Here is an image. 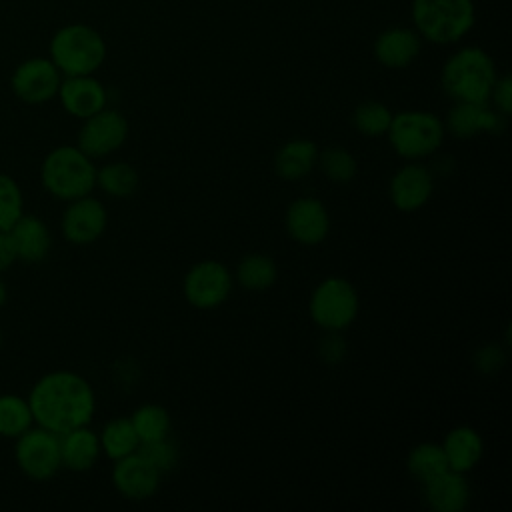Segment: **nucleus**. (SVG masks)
Listing matches in <instances>:
<instances>
[{
  "label": "nucleus",
  "instance_id": "f257e3e1",
  "mask_svg": "<svg viewBox=\"0 0 512 512\" xmlns=\"http://www.w3.org/2000/svg\"><path fill=\"white\" fill-rule=\"evenodd\" d=\"M34 424L54 434L90 424L96 394L90 382L72 370H54L38 378L28 394Z\"/></svg>",
  "mask_w": 512,
  "mask_h": 512
},
{
  "label": "nucleus",
  "instance_id": "f03ea898",
  "mask_svg": "<svg viewBox=\"0 0 512 512\" xmlns=\"http://www.w3.org/2000/svg\"><path fill=\"white\" fill-rule=\"evenodd\" d=\"M498 70L488 52L478 46H466L454 52L442 66L440 84L454 102L490 104Z\"/></svg>",
  "mask_w": 512,
  "mask_h": 512
},
{
  "label": "nucleus",
  "instance_id": "7ed1b4c3",
  "mask_svg": "<svg viewBox=\"0 0 512 512\" xmlns=\"http://www.w3.org/2000/svg\"><path fill=\"white\" fill-rule=\"evenodd\" d=\"M42 186L58 200L70 202L74 198L92 194L96 188V166L78 146L62 144L52 148L40 166Z\"/></svg>",
  "mask_w": 512,
  "mask_h": 512
},
{
  "label": "nucleus",
  "instance_id": "20e7f679",
  "mask_svg": "<svg viewBox=\"0 0 512 512\" xmlns=\"http://www.w3.org/2000/svg\"><path fill=\"white\" fill-rule=\"evenodd\" d=\"M412 24L422 40L432 44H456L474 26L472 0H412Z\"/></svg>",
  "mask_w": 512,
  "mask_h": 512
},
{
  "label": "nucleus",
  "instance_id": "39448f33",
  "mask_svg": "<svg viewBox=\"0 0 512 512\" xmlns=\"http://www.w3.org/2000/svg\"><path fill=\"white\" fill-rule=\"evenodd\" d=\"M104 58V38L88 24L62 26L50 40V60L64 76L94 74Z\"/></svg>",
  "mask_w": 512,
  "mask_h": 512
},
{
  "label": "nucleus",
  "instance_id": "423d86ee",
  "mask_svg": "<svg viewBox=\"0 0 512 512\" xmlns=\"http://www.w3.org/2000/svg\"><path fill=\"white\" fill-rule=\"evenodd\" d=\"M392 150L404 160H422L432 156L444 142V122L426 110H404L392 114L386 132Z\"/></svg>",
  "mask_w": 512,
  "mask_h": 512
},
{
  "label": "nucleus",
  "instance_id": "0eeeda50",
  "mask_svg": "<svg viewBox=\"0 0 512 512\" xmlns=\"http://www.w3.org/2000/svg\"><path fill=\"white\" fill-rule=\"evenodd\" d=\"M360 300L356 288L340 276L324 278L310 294L308 312L316 326L326 332L346 330L358 316Z\"/></svg>",
  "mask_w": 512,
  "mask_h": 512
},
{
  "label": "nucleus",
  "instance_id": "6e6552de",
  "mask_svg": "<svg viewBox=\"0 0 512 512\" xmlns=\"http://www.w3.org/2000/svg\"><path fill=\"white\" fill-rule=\"evenodd\" d=\"M14 458L22 474L30 480H50L62 468L58 434L40 426L28 428L16 438Z\"/></svg>",
  "mask_w": 512,
  "mask_h": 512
},
{
  "label": "nucleus",
  "instance_id": "1a4fd4ad",
  "mask_svg": "<svg viewBox=\"0 0 512 512\" xmlns=\"http://www.w3.org/2000/svg\"><path fill=\"white\" fill-rule=\"evenodd\" d=\"M234 288L232 272L218 260L196 262L184 276L182 292L190 306L214 310L222 306Z\"/></svg>",
  "mask_w": 512,
  "mask_h": 512
},
{
  "label": "nucleus",
  "instance_id": "9d476101",
  "mask_svg": "<svg viewBox=\"0 0 512 512\" xmlns=\"http://www.w3.org/2000/svg\"><path fill=\"white\" fill-rule=\"evenodd\" d=\"M128 138V120L124 114L112 108H102L100 112L84 118L78 130L76 146L92 160L114 154L122 148Z\"/></svg>",
  "mask_w": 512,
  "mask_h": 512
},
{
  "label": "nucleus",
  "instance_id": "9b49d317",
  "mask_svg": "<svg viewBox=\"0 0 512 512\" xmlns=\"http://www.w3.org/2000/svg\"><path fill=\"white\" fill-rule=\"evenodd\" d=\"M62 74L50 58H28L16 66L10 86L18 100L44 104L58 94Z\"/></svg>",
  "mask_w": 512,
  "mask_h": 512
},
{
  "label": "nucleus",
  "instance_id": "f8f14e48",
  "mask_svg": "<svg viewBox=\"0 0 512 512\" xmlns=\"http://www.w3.org/2000/svg\"><path fill=\"white\" fill-rule=\"evenodd\" d=\"M106 224L108 212L104 204L98 198L86 194L68 202L62 212L60 230L70 244L88 246L104 234Z\"/></svg>",
  "mask_w": 512,
  "mask_h": 512
},
{
  "label": "nucleus",
  "instance_id": "ddd939ff",
  "mask_svg": "<svg viewBox=\"0 0 512 512\" xmlns=\"http://www.w3.org/2000/svg\"><path fill=\"white\" fill-rule=\"evenodd\" d=\"M388 192L396 210L416 212L432 198L434 176L424 164L410 160L392 174Z\"/></svg>",
  "mask_w": 512,
  "mask_h": 512
},
{
  "label": "nucleus",
  "instance_id": "4468645a",
  "mask_svg": "<svg viewBox=\"0 0 512 512\" xmlns=\"http://www.w3.org/2000/svg\"><path fill=\"white\" fill-rule=\"evenodd\" d=\"M284 224L292 240L302 246H316L330 232V214L318 198L302 196L288 206Z\"/></svg>",
  "mask_w": 512,
  "mask_h": 512
},
{
  "label": "nucleus",
  "instance_id": "2eb2a0df",
  "mask_svg": "<svg viewBox=\"0 0 512 512\" xmlns=\"http://www.w3.org/2000/svg\"><path fill=\"white\" fill-rule=\"evenodd\" d=\"M160 472L138 452L114 460L112 484L128 500H146L160 488Z\"/></svg>",
  "mask_w": 512,
  "mask_h": 512
},
{
  "label": "nucleus",
  "instance_id": "dca6fc26",
  "mask_svg": "<svg viewBox=\"0 0 512 512\" xmlns=\"http://www.w3.org/2000/svg\"><path fill=\"white\" fill-rule=\"evenodd\" d=\"M506 126V116L498 110L490 108L488 102H454L450 112L446 114L444 128L452 136L466 140L478 134H496Z\"/></svg>",
  "mask_w": 512,
  "mask_h": 512
},
{
  "label": "nucleus",
  "instance_id": "f3484780",
  "mask_svg": "<svg viewBox=\"0 0 512 512\" xmlns=\"http://www.w3.org/2000/svg\"><path fill=\"white\" fill-rule=\"evenodd\" d=\"M62 108L74 118H88L106 108V88L92 74L64 76L58 94Z\"/></svg>",
  "mask_w": 512,
  "mask_h": 512
},
{
  "label": "nucleus",
  "instance_id": "a211bd4d",
  "mask_svg": "<svg viewBox=\"0 0 512 512\" xmlns=\"http://www.w3.org/2000/svg\"><path fill=\"white\" fill-rule=\"evenodd\" d=\"M422 38L414 28L406 26H394L384 32H380L374 40V58L384 68H406L410 66L416 56L420 54Z\"/></svg>",
  "mask_w": 512,
  "mask_h": 512
},
{
  "label": "nucleus",
  "instance_id": "6ab92c4d",
  "mask_svg": "<svg viewBox=\"0 0 512 512\" xmlns=\"http://www.w3.org/2000/svg\"><path fill=\"white\" fill-rule=\"evenodd\" d=\"M426 504L436 512H462L470 502V484L462 472L446 470L422 484Z\"/></svg>",
  "mask_w": 512,
  "mask_h": 512
},
{
  "label": "nucleus",
  "instance_id": "aec40b11",
  "mask_svg": "<svg viewBox=\"0 0 512 512\" xmlns=\"http://www.w3.org/2000/svg\"><path fill=\"white\" fill-rule=\"evenodd\" d=\"M8 232L12 236L18 260L28 264H38L50 254L52 234L42 218L32 214H22Z\"/></svg>",
  "mask_w": 512,
  "mask_h": 512
},
{
  "label": "nucleus",
  "instance_id": "412c9836",
  "mask_svg": "<svg viewBox=\"0 0 512 512\" xmlns=\"http://www.w3.org/2000/svg\"><path fill=\"white\" fill-rule=\"evenodd\" d=\"M62 468L72 472L90 470L102 454L98 434L86 426L72 428L58 436Z\"/></svg>",
  "mask_w": 512,
  "mask_h": 512
},
{
  "label": "nucleus",
  "instance_id": "4be33fe9",
  "mask_svg": "<svg viewBox=\"0 0 512 512\" xmlns=\"http://www.w3.org/2000/svg\"><path fill=\"white\" fill-rule=\"evenodd\" d=\"M440 446L446 454L448 468L462 474L476 468L484 454V440L472 426H456L448 430Z\"/></svg>",
  "mask_w": 512,
  "mask_h": 512
},
{
  "label": "nucleus",
  "instance_id": "5701e85b",
  "mask_svg": "<svg viewBox=\"0 0 512 512\" xmlns=\"http://www.w3.org/2000/svg\"><path fill=\"white\" fill-rule=\"evenodd\" d=\"M318 162V146L308 138H294L282 144L274 156V170L282 180L296 182L312 172Z\"/></svg>",
  "mask_w": 512,
  "mask_h": 512
},
{
  "label": "nucleus",
  "instance_id": "b1692460",
  "mask_svg": "<svg viewBox=\"0 0 512 512\" xmlns=\"http://www.w3.org/2000/svg\"><path fill=\"white\" fill-rule=\"evenodd\" d=\"M234 278L242 288L250 292H262L276 282L278 268L276 262L266 254H246L238 262Z\"/></svg>",
  "mask_w": 512,
  "mask_h": 512
},
{
  "label": "nucleus",
  "instance_id": "393cba45",
  "mask_svg": "<svg viewBox=\"0 0 512 512\" xmlns=\"http://www.w3.org/2000/svg\"><path fill=\"white\" fill-rule=\"evenodd\" d=\"M100 448L110 460L124 458L128 454H134L140 446L138 434L130 422V418H114L104 424V428L98 434Z\"/></svg>",
  "mask_w": 512,
  "mask_h": 512
},
{
  "label": "nucleus",
  "instance_id": "a878e982",
  "mask_svg": "<svg viewBox=\"0 0 512 512\" xmlns=\"http://www.w3.org/2000/svg\"><path fill=\"white\" fill-rule=\"evenodd\" d=\"M406 468L414 480L420 484L436 478L438 474L448 470V460L440 444L436 442H420L416 444L406 458Z\"/></svg>",
  "mask_w": 512,
  "mask_h": 512
},
{
  "label": "nucleus",
  "instance_id": "bb28decb",
  "mask_svg": "<svg viewBox=\"0 0 512 512\" xmlns=\"http://www.w3.org/2000/svg\"><path fill=\"white\" fill-rule=\"evenodd\" d=\"M138 172L128 162H108L96 168V186L112 198H128L138 188Z\"/></svg>",
  "mask_w": 512,
  "mask_h": 512
},
{
  "label": "nucleus",
  "instance_id": "cd10ccee",
  "mask_svg": "<svg viewBox=\"0 0 512 512\" xmlns=\"http://www.w3.org/2000/svg\"><path fill=\"white\" fill-rule=\"evenodd\" d=\"M34 426V416L28 398L18 394H0V436L18 438Z\"/></svg>",
  "mask_w": 512,
  "mask_h": 512
},
{
  "label": "nucleus",
  "instance_id": "c85d7f7f",
  "mask_svg": "<svg viewBox=\"0 0 512 512\" xmlns=\"http://www.w3.org/2000/svg\"><path fill=\"white\" fill-rule=\"evenodd\" d=\"M140 444L166 438L170 434V414L160 404H142L130 416Z\"/></svg>",
  "mask_w": 512,
  "mask_h": 512
},
{
  "label": "nucleus",
  "instance_id": "c756f323",
  "mask_svg": "<svg viewBox=\"0 0 512 512\" xmlns=\"http://www.w3.org/2000/svg\"><path fill=\"white\" fill-rule=\"evenodd\" d=\"M352 122L362 136L378 138V136H386L392 122V112L382 102L366 100L356 106L352 114Z\"/></svg>",
  "mask_w": 512,
  "mask_h": 512
},
{
  "label": "nucleus",
  "instance_id": "7c9ffc66",
  "mask_svg": "<svg viewBox=\"0 0 512 512\" xmlns=\"http://www.w3.org/2000/svg\"><path fill=\"white\" fill-rule=\"evenodd\" d=\"M322 174L336 184H346L356 176V158L340 146H330L322 152H318V162Z\"/></svg>",
  "mask_w": 512,
  "mask_h": 512
},
{
  "label": "nucleus",
  "instance_id": "2f4dec72",
  "mask_svg": "<svg viewBox=\"0 0 512 512\" xmlns=\"http://www.w3.org/2000/svg\"><path fill=\"white\" fill-rule=\"evenodd\" d=\"M24 214V196L18 182L0 172V230H10Z\"/></svg>",
  "mask_w": 512,
  "mask_h": 512
},
{
  "label": "nucleus",
  "instance_id": "473e14b6",
  "mask_svg": "<svg viewBox=\"0 0 512 512\" xmlns=\"http://www.w3.org/2000/svg\"><path fill=\"white\" fill-rule=\"evenodd\" d=\"M136 452L142 454L160 474L170 472L178 462V448L172 440H168V436L160 438V440L144 442L138 446Z\"/></svg>",
  "mask_w": 512,
  "mask_h": 512
},
{
  "label": "nucleus",
  "instance_id": "72a5a7b5",
  "mask_svg": "<svg viewBox=\"0 0 512 512\" xmlns=\"http://www.w3.org/2000/svg\"><path fill=\"white\" fill-rule=\"evenodd\" d=\"M490 102L494 104V110H498L502 116H510L512 112V78L508 74L498 76L492 94H490Z\"/></svg>",
  "mask_w": 512,
  "mask_h": 512
},
{
  "label": "nucleus",
  "instance_id": "f704fd0d",
  "mask_svg": "<svg viewBox=\"0 0 512 512\" xmlns=\"http://www.w3.org/2000/svg\"><path fill=\"white\" fill-rule=\"evenodd\" d=\"M344 354H346V342L340 336V332H328L320 342V356L328 364H336L344 358Z\"/></svg>",
  "mask_w": 512,
  "mask_h": 512
},
{
  "label": "nucleus",
  "instance_id": "c9c22d12",
  "mask_svg": "<svg viewBox=\"0 0 512 512\" xmlns=\"http://www.w3.org/2000/svg\"><path fill=\"white\" fill-rule=\"evenodd\" d=\"M18 260L12 236L8 230H0V272L8 270Z\"/></svg>",
  "mask_w": 512,
  "mask_h": 512
},
{
  "label": "nucleus",
  "instance_id": "e433bc0d",
  "mask_svg": "<svg viewBox=\"0 0 512 512\" xmlns=\"http://www.w3.org/2000/svg\"><path fill=\"white\" fill-rule=\"evenodd\" d=\"M6 298H8V288H6L4 280L0 278V308L6 304Z\"/></svg>",
  "mask_w": 512,
  "mask_h": 512
},
{
  "label": "nucleus",
  "instance_id": "4c0bfd02",
  "mask_svg": "<svg viewBox=\"0 0 512 512\" xmlns=\"http://www.w3.org/2000/svg\"><path fill=\"white\" fill-rule=\"evenodd\" d=\"M0 346H2V332H0Z\"/></svg>",
  "mask_w": 512,
  "mask_h": 512
}]
</instances>
